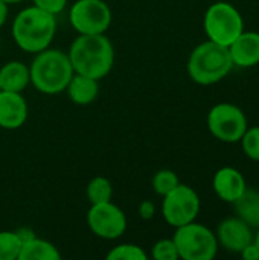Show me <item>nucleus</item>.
Wrapping results in <instances>:
<instances>
[{"mask_svg":"<svg viewBox=\"0 0 259 260\" xmlns=\"http://www.w3.org/2000/svg\"><path fill=\"white\" fill-rule=\"evenodd\" d=\"M212 186H214L217 197L231 204L237 201L243 195V192L247 189L243 174L238 169L231 168V166L221 168L215 172Z\"/></svg>","mask_w":259,"mask_h":260,"instance_id":"13","label":"nucleus"},{"mask_svg":"<svg viewBox=\"0 0 259 260\" xmlns=\"http://www.w3.org/2000/svg\"><path fill=\"white\" fill-rule=\"evenodd\" d=\"M154 215H156V206H154L153 201L145 200V201H142V203L139 204V216H140L142 219L150 221V219L154 218Z\"/></svg>","mask_w":259,"mask_h":260,"instance_id":"26","label":"nucleus"},{"mask_svg":"<svg viewBox=\"0 0 259 260\" xmlns=\"http://www.w3.org/2000/svg\"><path fill=\"white\" fill-rule=\"evenodd\" d=\"M240 254L243 259L246 260H259V248L255 244V241H252L247 247H244Z\"/></svg>","mask_w":259,"mask_h":260,"instance_id":"27","label":"nucleus"},{"mask_svg":"<svg viewBox=\"0 0 259 260\" xmlns=\"http://www.w3.org/2000/svg\"><path fill=\"white\" fill-rule=\"evenodd\" d=\"M237 216L243 219L249 227L259 229V192L255 189H246L243 195L232 203Z\"/></svg>","mask_w":259,"mask_h":260,"instance_id":"17","label":"nucleus"},{"mask_svg":"<svg viewBox=\"0 0 259 260\" xmlns=\"http://www.w3.org/2000/svg\"><path fill=\"white\" fill-rule=\"evenodd\" d=\"M240 142H241L244 154L250 160L259 161V126H252V128L247 126Z\"/></svg>","mask_w":259,"mask_h":260,"instance_id":"23","label":"nucleus"},{"mask_svg":"<svg viewBox=\"0 0 259 260\" xmlns=\"http://www.w3.org/2000/svg\"><path fill=\"white\" fill-rule=\"evenodd\" d=\"M69 20L79 35H95L107 32L113 15L104 0H76L69 11Z\"/></svg>","mask_w":259,"mask_h":260,"instance_id":"8","label":"nucleus"},{"mask_svg":"<svg viewBox=\"0 0 259 260\" xmlns=\"http://www.w3.org/2000/svg\"><path fill=\"white\" fill-rule=\"evenodd\" d=\"M179 184H180L179 177L171 169H160L153 177V189L160 197H165L166 193H169Z\"/></svg>","mask_w":259,"mask_h":260,"instance_id":"21","label":"nucleus"},{"mask_svg":"<svg viewBox=\"0 0 259 260\" xmlns=\"http://www.w3.org/2000/svg\"><path fill=\"white\" fill-rule=\"evenodd\" d=\"M64 91H67L69 99L75 105H90L99 94V81L73 73Z\"/></svg>","mask_w":259,"mask_h":260,"instance_id":"15","label":"nucleus"},{"mask_svg":"<svg viewBox=\"0 0 259 260\" xmlns=\"http://www.w3.org/2000/svg\"><path fill=\"white\" fill-rule=\"evenodd\" d=\"M151 256L154 260H177L179 251L174 239H160L154 244L151 250Z\"/></svg>","mask_w":259,"mask_h":260,"instance_id":"24","label":"nucleus"},{"mask_svg":"<svg viewBox=\"0 0 259 260\" xmlns=\"http://www.w3.org/2000/svg\"><path fill=\"white\" fill-rule=\"evenodd\" d=\"M2 2H5L6 5H14V3H21L24 0H2Z\"/></svg>","mask_w":259,"mask_h":260,"instance_id":"30","label":"nucleus"},{"mask_svg":"<svg viewBox=\"0 0 259 260\" xmlns=\"http://www.w3.org/2000/svg\"><path fill=\"white\" fill-rule=\"evenodd\" d=\"M61 254L58 248L49 241L35 236L29 242L21 245L18 260H60Z\"/></svg>","mask_w":259,"mask_h":260,"instance_id":"18","label":"nucleus"},{"mask_svg":"<svg viewBox=\"0 0 259 260\" xmlns=\"http://www.w3.org/2000/svg\"><path fill=\"white\" fill-rule=\"evenodd\" d=\"M27 102L21 93L0 90V128L18 129L27 120Z\"/></svg>","mask_w":259,"mask_h":260,"instance_id":"12","label":"nucleus"},{"mask_svg":"<svg viewBox=\"0 0 259 260\" xmlns=\"http://www.w3.org/2000/svg\"><path fill=\"white\" fill-rule=\"evenodd\" d=\"M253 241H255V244L258 245V248H259V229H258V233L255 235V238H253Z\"/></svg>","mask_w":259,"mask_h":260,"instance_id":"31","label":"nucleus"},{"mask_svg":"<svg viewBox=\"0 0 259 260\" xmlns=\"http://www.w3.org/2000/svg\"><path fill=\"white\" fill-rule=\"evenodd\" d=\"M32 85L44 94L63 93L72 78L73 67L67 53L58 49H44L35 53L29 66Z\"/></svg>","mask_w":259,"mask_h":260,"instance_id":"3","label":"nucleus"},{"mask_svg":"<svg viewBox=\"0 0 259 260\" xmlns=\"http://www.w3.org/2000/svg\"><path fill=\"white\" fill-rule=\"evenodd\" d=\"M35 6H38L43 11H47L53 15L63 12V9L67 5V0H32Z\"/></svg>","mask_w":259,"mask_h":260,"instance_id":"25","label":"nucleus"},{"mask_svg":"<svg viewBox=\"0 0 259 260\" xmlns=\"http://www.w3.org/2000/svg\"><path fill=\"white\" fill-rule=\"evenodd\" d=\"M75 73L101 81L114 64V47L105 34L79 35L67 52Z\"/></svg>","mask_w":259,"mask_h":260,"instance_id":"1","label":"nucleus"},{"mask_svg":"<svg viewBox=\"0 0 259 260\" xmlns=\"http://www.w3.org/2000/svg\"><path fill=\"white\" fill-rule=\"evenodd\" d=\"M6 18H8V5L0 0V27L5 24Z\"/></svg>","mask_w":259,"mask_h":260,"instance_id":"29","label":"nucleus"},{"mask_svg":"<svg viewBox=\"0 0 259 260\" xmlns=\"http://www.w3.org/2000/svg\"><path fill=\"white\" fill-rule=\"evenodd\" d=\"M147 257L148 256L143 248L134 244H119L107 254L108 260H147Z\"/></svg>","mask_w":259,"mask_h":260,"instance_id":"22","label":"nucleus"},{"mask_svg":"<svg viewBox=\"0 0 259 260\" xmlns=\"http://www.w3.org/2000/svg\"><path fill=\"white\" fill-rule=\"evenodd\" d=\"M215 236L218 245H221L223 248L232 253H241V250L247 247L255 238L252 233V227H249L238 216L221 221Z\"/></svg>","mask_w":259,"mask_h":260,"instance_id":"11","label":"nucleus"},{"mask_svg":"<svg viewBox=\"0 0 259 260\" xmlns=\"http://www.w3.org/2000/svg\"><path fill=\"white\" fill-rule=\"evenodd\" d=\"M203 27L211 41L229 47L244 30V20L234 5L227 2H215L206 9Z\"/></svg>","mask_w":259,"mask_h":260,"instance_id":"6","label":"nucleus"},{"mask_svg":"<svg viewBox=\"0 0 259 260\" xmlns=\"http://www.w3.org/2000/svg\"><path fill=\"white\" fill-rule=\"evenodd\" d=\"M172 239L179 251V259L183 260H212L220 247L215 233L195 221L177 227Z\"/></svg>","mask_w":259,"mask_h":260,"instance_id":"5","label":"nucleus"},{"mask_svg":"<svg viewBox=\"0 0 259 260\" xmlns=\"http://www.w3.org/2000/svg\"><path fill=\"white\" fill-rule=\"evenodd\" d=\"M55 32V15L35 5L21 9L12 21V38L15 44L27 53H38L47 49Z\"/></svg>","mask_w":259,"mask_h":260,"instance_id":"2","label":"nucleus"},{"mask_svg":"<svg viewBox=\"0 0 259 260\" xmlns=\"http://www.w3.org/2000/svg\"><path fill=\"white\" fill-rule=\"evenodd\" d=\"M234 61V66L253 67L259 64V32L243 30L234 43L227 47Z\"/></svg>","mask_w":259,"mask_h":260,"instance_id":"14","label":"nucleus"},{"mask_svg":"<svg viewBox=\"0 0 259 260\" xmlns=\"http://www.w3.org/2000/svg\"><path fill=\"white\" fill-rule=\"evenodd\" d=\"M208 128L220 142L237 143L247 129V117L240 107L221 102L214 105L208 113Z\"/></svg>","mask_w":259,"mask_h":260,"instance_id":"7","label":"nucleus"},{"mask_svg":"<svg viewBox=\"0 0 259 260\" xmlns=\"http://www.w3.org/2000/svg\"><path fill=\"white\" fill-rule=\"evenodd\" d=\"M87 224L98 238L114 241L119 239L127 230V216L111 201L92 204L87 212Z\"/></svg>","mask_w":259,"mask_h":260,"instance_id":"10","label":"nucleus"},{"mask_svg":"<svg viewBox=\"0 0 259 260\" xmlns=\"http://www.w3.org/2000/svg\"><path fill=\"white\" fill-rule=\"evenodd\" d=\"M21 242L15 232H0V260H18Z\"/></svg>","mask_w":259,"mask_h":260,"instance_id":"20","label":"nucleus"},{"mask_svg":"<svg viewBox=\"0 0 259 260\" xmlns=\"http://www.w3.org/2000/svg\"><path fill=\"white\" fill-rule=\"evenodd\" d=\"M15 233H17V236H18V239H20L21 245H23V244H26V242H29L31 239H34V238L37 236V235H35L31 229H27V227L18 229V230H15Z\"/></svg>","mask_w":259,"mask_h":260,"instance_id":"28","label":"nucleus"},{"mask_svg":"<svg viewBox=\"0 0 259 260\" xmlns=\"http://www.w3.org/2000/svg\"><path fill=\"white\" fill-rule=\"evenodd\" d=\"M31 82L29 66L21 61H9L0 69V90L21 93Z\"/></svg>","mask_w":259,"mask_h":260,"instance_id":"16","label":"nucleus"},{"mask_svg":"<svg viewBox=\"0 0 259 260\" xmlns=\"http://www.w3.org/2000/svg\"><path fill=\"white\" fill-rule=\"evenodd\" d=\"M231 52L226 46L214 41L198 44L189 55L188 75L200 85H212L224 79L234 69Z\"/></svg>","mask_w":259,"mask_h":260,"instance_id":"4","label":"nucleus"},{"mask_svg":"<svg viewBox=\"0 0 259 260\" xmlns=\"http://www.w3.org/2000/svg\"><path fill=\"white\" fill-rule=\"evenodd\" d=\"M87 198L90 204H99V203H107L111 201L113 197V184L108 178L105 177H95L89 181L87 189H85Z\"/></svg>","mask_w":259,"mask_h":260,"instance_id":"19","label":"nucleus"},{"mask_svg":"<svg viewBox=\"0 0 259 260\" xmlns=\"http://www.w3.org/2000/svg\"><path fill=\"white\" fill-rule=\"evenodd\" d=\"M200 212V197L198 193L186 186L179 184L169 193L163 197L162 215L163 219L174 229L195 221Z\"/></svg>","mask_w":259,"mask_h":260,"instance_id":"9","label":"nucleus"}]
</instances>
